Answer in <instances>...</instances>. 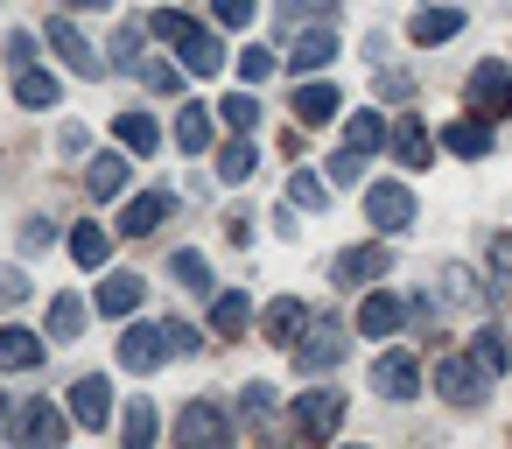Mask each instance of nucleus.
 <instances>
[{
	"label": "nucleus",
	"instance_id": "a878e982",
	"mask_svg": "<svg viewBox=\"0 0 512 449\" xmlns=\"http://www.w3.org/2000/svg\"><path fill=\"white\" fill-rule=\"evenodd\" d=\"M295 22H337V0H281V8H274V36H288Z\"/></svg>",
	"mask_w": 512,
	"mask_h": 449
},
{
	"label": "nucleus",
	"instance_id": "a19ab883",
	"mask_svg": "<svg viewBox=\"0 0 512 449\" xmlns=\"http://www.w3.org/2000/svg\"><path fill=\"white\" fill-rule=\"evenodd\" d=\"M484 260H491V281H498V295H512V239H491V246H484Z\"/></svg>",
	"mask_w": 512,
	"mask_h": 449
},
{
	"label": "nucleus",
	"instance_id": "aec40b11",
	"mask_svg": "<svg viewBox=\"0 0 512 449\" xmlns=\"http://www.w3.org/2000/svg\"><path fill=\"white\" fill-rule=\"evenodd\" d=\"M295 120H302V127H330V120H344L337 85H302V92H295Z\"/></svg>",
	"mask_w": 512,
	"mask_h": 449
},
{
	"label": "nucleus",
	"instance_id": "412c9836",
	"mask_svg": "<svg viewBox=\"0 0 512 449\" xmlns=\"http://www.w3.org/2000/svg\"><path fill=\"white\" fill-rule=\"evenodd\" d=\"M386 148H393V162H400V169H428V127H421L414 113H400V120H393V141H386Z\"/></svg>",
	"mask_w": 512,
	"mask_h": 449
},
{
	"label": "nucleus",
	"instance_id": "ddd939ff",
	"mask_svg": "<svg viewBox=\"0 0 512 449\" xmlns=\"http://www.w3.org/2000/svg\"><path fill=\"white\" fill-rule=\"evenodd\" d=\"M386 274V246H344L337 260H330V281L337 288H365V281H379Z\"/></svg>",
	"mask_w": 512,
	"mask_h": 449
},
{
	"label": "nucleus",
	"instance_id": "c756f323",
	"mask_svg": "<svg viewBox=\"0 0 512 449\" xmlns=\"http://www.w3.org/2000/svg\"><path fill=\"white\" fill-rule=\"evenodd\" d=\"M435 295H449L456 309H484V302H491V295L477 288V274H470V267H442V281H435Z\"/></svg>",
	"mask_w": 512,
	"mask_h": 449
},
{
	"label": "nucleus",
	"instance_id": "79ce46f5",
	"mask_svg": "<svg viewBox=\"0 0 512 449\" xmlns=\"http://www.w3.org/2000/svg\"><path fill=\"white\" fill-rule=\"evenodd\" d=\"M211 22L218 29H246L253 22V0H211Z\"/></svg>",
	"mask_w": 512,
	"mask_h": 449
},
{
	"label": "nucleus",
	"instance_id": "a18cd8bd",
	"mask_svg": "<svg viewBox=\"0 0 512 449\" xmlns=\"http://www.w3.org/2000/svg\"><path fill=\"white\" fill-rule=\"evenodd\" d=\"M141 78H148V92H183V71L176 64H141Z\"/></svg>",
	"mask_w": 512,
	"mask_h": 449
},
{
	"label": "nucleus",
	"instance_id": "e433bc0d",
	"mask_svg": "<svg viewBox=\"0 0 512 449\" xmlns=\"http://www.w3.org/2000/svg\"><path fill=\"white\" fill-rule=\"evenodd\" d=\"M470 351H477V365H484V372H505V365H512V344H505V330H498V323H484Z\"/></svg>",
	"mask_w": 512,
	"mask_h": 449
},
{
	"label": "nucleus",
	"instance_id": "5fc2aeb1",
	"mask_svg": "<svg viewBox=\"0 0 512 449\" xmlns=\"http://www.w3.org/2000/svg\"><path fill=\"white\" fill-rule=\"evenodd\" d=\"M344 449H365V442H344Z\"/></svg>",
	"mask_w": 512,
	"mask_h": 449
},
{
	"label": "nucleus",
	"instance_id": "cd10ccee",
	"mask_svg": "<svg viewBox=\"0 0 512 449\" xmlns=\"http://www.w3.org/2000/svg\"><path fill=\"white\" fill-rule=\"evenodd\" d=\"M57 92H64V85H57V71H36V64H29V71L15 78V99H22L29 113H43V106H57Z\"/></svg>",
	"mask_w": 512,
	"mask_h": 449
},
{
	"label": "nucleus",
	"instance_id": "2f4dec72",
	"mask_svg": "<svg viewBox=\"0 0 512 449\" xmlns=\"http://www.w3.org/2000/svg\"><path fill=\"white\" fill-rule=\"evenodd\" d=\"M176 148H183V155H204V148H211V106H183V120H176Z\"/></svg>",
	"mask_w": 512,
	"mask_h": 449
},
{
	"label": "nucleus",
	"instance_id": "c9c22d12",
	"mask_svg": "<svg viewBox=\"0 0 512 449\" xmlns=\"http://www.w3.org/2000/svg\"><path fill=\"white\" fill-rule=\"evenodd\" d=\"M78 330H85V302L78 295H57L50 302V344H71Z\"/></svg>",
	"mask_w": 512,
	"mask_h": 449
},
{
	"label": "nucleus",
	"instance_id": "f3484780",
	"mask_svg": "<svg viewBox=\"0 0 512 449\" xmlns=\"http://www.w3.org/2000/svg\"><path fill=\"white\" fill-rule=\"evenodd\" d=\"M43 337L36 330H22V323H0V365H8V372H36L43 365Z\"/></svg>",
	"mask_w": 512,
	"mask_h": 449
},
{
	"label": "nucleus",
	"instance_id": "5701e85b",
	"mask_svg": "<svg viewBox=\"0 0 512 449\" xmlns=\"http://www.w3.org/2000/svg\"><path fill=\"white\" fill-rule=\"evenodd\" d=\"M330 57H337V22H323V29H309V36H295V57H288V64H295V71H323Z\"/></svg>",
	"mask_w": 512,
	"mask_h": 449
},
{
	"label": "nucleus",
	"instance_id": "f257e3e1",
	"mask_svg": "<svg viewBox=\"0 0 512 449\" xmlns=\"http://www.w3.org/2000/svg\"><path fill=\"white\" fill-rule=\"evenodd\" d=\"M148 29L183 57V71H197V78L225 71V43H218V29H197V22H190V15H176V8H155V15H148Z\"/></svg>",
	"mask_w": 512,
	"mask_h": 449
},
{
	"label": "nucleus",
	"instance_id": "ea45409f",
	"mask_svg": "<svg viewBox=\"0 0 512 449\" xmlns=\"http://www.w3.org/2000/svg\"><path fill=\"white\" fill-rule=\"evenodd\" d=\"M218 113H225V127H232V134H253V127H260V106H253L246 92H232V99H225Z\"/></svg>",
	"mask_w": 512,
	"mask_h": 449
},
{
	"label": "nucleus",
	"instance_id": "4be33fe9",
	"mask_svg": "<svg viewBox=\"0 0 512 449\" xmlns=\"http://www.w3.org/2000/svg\"><path fill=\"white\" fill-rule=\"evenodd\" d=\"M127 169H134V162H127V155H92V169H85V190H92V197H106V204H113V197H127V183H134V176H127Z\"/></svg>",
	"mask_w": 512,
	"mask_h": 449
},
{
	"label": "nucleus",
	"instance_id": "4468645a",
	"mask_svg": "<svg viewBox=\"0 0 512 449\" xmlns=\"http://www.w3.org/2000/svg\"><path fill=\"white\" fill-rule=\"evenodd\" d=\"M141 295H148V281H141V274H106V281H99V295H92V309H99V316H134V309H141Z\"/></svg>",
	"mask_w": 512,
	"mask_h": 449
},
{
	"label": "nucleus",
	"instance_id": "20e7f679",
	"mask_svg": "<svg viewBox=\"0 0 512 449\" xmlns=\"http://www.w3.org/2000/svg\"><path fill=\"white\" fill-rule=\"evenodd\" d=\"M176 442L183 449H232V414L218 400H190L176 414Z\"/></svg>",
	"mask_w": 512,
	"mask_h": 449
},
{
	"label": "nucleus",
	"instance_id": "0eeeda50",
	"mask_svg": "<svg viewBox=\"0 0 512 449\" xmlns=\"http://www.w3.org/2000/svg\"><path fill=\"white\" fill-rule=\"evenodd\" d=\"M470 113H484V120H505L512 113V71L498 57L470 71Z\"/></svg>",
	"mask_w": 512,
	"mask_h": 449
},
{
	"label": "nucleus",
	"instance_id": "8fccbe9b",
	"mask_svg": "<svg viewBox=\"0 0 512 449\" xmlns=\"http://www.w3.org/2000/svg\"><path fill=\"white\" fill-rule=\"evenodd\" d=\"M8 64H15V71H29V64H36V36H29V29H22V36H8Z\"/></svg>",
	"mask_w": 512,
	"mask_h": 449
},
{
	"label": "nucleus",
	"instance_id": "864d4df0",
	"mask_svg": "<svg viewBox=\"0 0 512 449\" xmlns=\"http://www.w3.org/2000/svg\"><path fill=\"white\" fill-rule=\"evenodd\" d=\"M64 8H71V15H106L113 0H64Z\"/></svg>",
	"mask_w": 512,
	"mask_h": 449
},
{
	"label": "nucleus",
	"instance_id": "1a4fd4ad",
	"mask_svg": "<svg viewBox=\"0 0 512 449\" xmlns=\"http://www.w3.org/2000/svg\"><path fill=\"white\" fill-rule=\"evenodd\" d=\"M365 211H372L379 232H407V225H414V190H407V183H372V190H365Z\"/></svg>",
	"mask_w": 512,
	"mask_h": 449
},
{
	"label": "nucleus",
	"instance_id": "c85d7f7f",
	"mask_svg": "<svg viewBox=\"0 0 512 449\" xmlns=\"http://www.w3.org/2000/svg\"><path fill=\"white\" fill-rule=\"evenodd\" d=\"M253 169H260V148H253V141H246V134H239V141H225V148H218V183H246V176H253Z\"/></svg>",
	"mask_w": 512,
	"mask_h": 449
},
{
	"label": "nucleus",
	"instance_id": "72a5a7b5",
	"mask_svg": "<svg viewBox=\"0 0 512 449\" xmlns=\"http://www.w3.org/2000/svg\"><path fill=\"white\" fill-rule=\"evenodd\" d=\"M120 141H127L134 155H155V148H162V127H155V113H120Z\"/></svg>",
	"mask_w": 512,
	"mask_h": 449
},
{
	"label": "nucleus",
	"instance_id": "f8f14e48",
	"mask_svg": "<svg viewBox=\"0 0 512 449\" xmlns=\"http://www.w3.org/2000/svg\"><path fill=\"white\" fill-rule=\"evenodd\" d=\"M295 421H302V435L330 442V428L344 421V393H337V386H316V393H302V400H295Z\"/></svg>",
	"mask_w": 512,
	"mask_h": 449
},
{
	"label": "nucleus",
	"instance_id": "9b49d317",
	"mask_svg": "<svg viewBox=\"0 0 512 449\" xmlns=\"http://www.w3.org/2000/svg\"><path fill=\"white\" fill-rule=\"evenodd\" d=\"M106 414H113V379L106 372H85L71 386V421L78 428H106Z\"/></svg>",
	"mask_w": 512,
	"mask_h": 449
},
{
	"label": "nucleus",
	"instance_id": "603ef678",
	"mask_svg": "<svg viewBox=\"0 0 512 449\" xmlns=\"http://www.w3.org/2000/svg\"><path fill=\"white\" fill-rule=\"evenodd\" d=\"M57 148H64V155H85V148H92V134H85V127H64V134H57Z\"/></svg>",
	"mask_w": 512,
	"mask_h": 449
},
{
	"label": "nucleus",
	"instance_id": "4c0bfd02",
	"mask_svg": "<svg viewBox=\"0 0 512 449\" xmlns=\"http://www.w3.org/2000/svg\"><path fill=\"white\" fill-rule=\"evenodd\" d=\"M288 197H295L302 211H316V204H330V176H316V169H295V183H288Z\"/></svg>",
	"mask_w": 512,
	"mask_h": 449
},
{
	"label": "nucleus",
	"instance_id": "6e6552de",
	"mask_svg": "<svg viewBox=\"0 0 512 449\" xmlns=\"http://www.w3.org/2000/svg\"><path fill=\"white\" fill-rule=\"evenodd\" d=\"M372 393H379V400H414V393H421V365H414V351H379V365H372Z\"/></svg>",
	"mask_w": 512,
	"mask_h": 449
},
{
	"label": "nucleus",
	"instance_id": "2eb2a0df",
	"mask_svg": "<svg viewBox=\"0 0 512 449\" xmlns=\"http://www.w3.org/2000/svg\"><path fill=\"white\" fill-rule=\"evenodd\" d=\"M260 330H267V344H302L309 309H302L295 295H281V302H267V309H260Z\"/></svg>",
	"mask_w": 512,
	"mask_h": 449
},
{
	"label": "nucleus",
	"instance_id": "423d86ee",
	"mask_svg": "<svg viewBox=\"0 0 512 449\" xmlns=\"http://www.w3.org/2000/svg\"><path fill=\"white\" fill-rule=\"evenodd\" d=\"M64 435H71V414L50 400H29L15 414V449H64Z\"/></svg>",
	"mask_w": 512,
	"mask_h": 449
},
{
	"label": "nucleus",
	"instance_id": "09e8293b",
	"mask_svg": "<svg viewBox=\"0 0 512 449\" xmlns=\"http://www.w3.org/2000/svg\"><path fill=\"white\" fill-rule=\"evenodd\" d=\"M50 239H57V225H50V218H29V225H22V253H43Z\"/></svg>",
	"mask_w": 512,
	"mask_h": 449
},
{
	"label": "nucleus",
	"instance_id": "bb28decb",
	"mask_svg": "<svg viewBox=\"0 0 512 449\" xmlns=\"http://www.w3.org/2000/svg\"><path fill=\"white\" fill-rule=\"evenodd\" d=\"M456 29H463V8H421L407 36H414V43H449Z\"/></svg>",
	"mask_w": 512,
	"mask_h": 449
},
{
	"label": "nucleus",
	"instance_id": "9d476101",
	"mask_svg": "<svg viewBox=\"0 0 512 449\" xmlns=\"http://www.w3.org/2000/svg\"><path fill=\"white\" fill-rule=\"evenodd\" d=\"M43 36H50V50H57L78 78H99V50L78 36V22H71V15H50V29H43Z\"/></svg>",
	"mask_w": 512,
	"mask_h": 449
},
{
	"label": "nucleus",
	"instance_id": "7c9ffc66",
	"mask_svg": "<svg viewBox=\"0 0 512 449\" xmlns=\"http://www.w3.org/2000/svg\"><path fill=\"white\" fill-rule=\"evenodd\" d=\"M246 323H253V302H246L239 288H225V295L211 302V330H218V337H239Z\"/></svg>",
	"mask_w": 512,
	"mask_h": 449
},
{
	"label": "nucleus",
	"instance_id": "b1692460",
	"mask_svg": "<svg viewBox=\"0 0 512 449\" xmlns=\"http://www.w3.org/2000/svg\"><path fill=\"white\" fill-rule=\"evenodd\" d=\"M386 141H393L386 113H351V120H344V148H351V155H372V148H386Z\"/></svg>",
	"mask_w": 512,
	"mask_h": 449
},
{
	"label": "nucleus",
	"instance_id": "de8ad7c7",
	"mask_svg": "<svg viewBox=\"0 0 512 449\" xmlns=\"http://www.w3.org/2000/svg\"><path fill=\"white\" fill-rule=\"evenodd\" d=\"M134 43H141V29H120V36H113V57H106V64H113V71H134Z\"/></svg>",
	"mask_w": 512,
	"mask_h": 449
},
{
	"label": "nucleus",
	"instance_id": "37998d69",
	"mask_svg": "<svg viewBox=\"0 0 512 449\" xmlns=\"http://www.w3.org/2000/svg\"><path fill=\"white\" fill-rule=\"evenodd\" d=\"M239 78H246V85H267V78H274V50H246V57H239Z\"/></svg>",
	"mask_w": 512,
	"mask_h": 449
},
{
	"label": "nucleus",
	"instance_id": "49530a36",
	"mask_svg": "<svg viewBox=\"0 0 512 449\" xmlns=\"http://www.w3.org/2000/svg\"><path fill=\"white\" fill-rule=\"evenodd\" d=\"M358 176H365V155H351V148H344V155L330 162V190H344V183H358Z\"/></svg>",
	"mask_w": 512,
	"mask_h": 449
},
{
	"label": "nucleus",
	"instance_id": "f704fd0d",
	"mask_svg": "<svg viewBox=\"0 0 512 449\" xmlns=\"http://www.w3.org/2000/svg\"><path fill=\"white\" fill-rule=\"evenodd\" d=\"M169 274H176L183 288H197V295H211V288H218V281H211V260H204L197 246H183V253L169 260Z\"/></svg>",
	"mask_w": 512,
	"mask_h": 449
},
{
	"label": "nucleus",
	"instance_id": "58836bf2",
	"mask_svg": "<svg viewBox=\"0 0 512 449\" xmlns=\"http://www.w3.org/2000/svg\"><path fill=\"white\" fill-rule=\"evenodd\" d=\"M239 407H246V421H253V428H274V386H267V379H253Z\"/></svg>",
	"mask_w": 512,
	"mask_h": 449
},
{
	"label": "nucleus",
	"instance_id": "393cba45",
	"mask_svg": "<svg viewBox=\"0 0 512 449\" xmlns=\"http://www.w3.org/2000/svg\"><path fill=\"white\" fill-rule=\"evenodd\" d=\"M120 442H127V449H155V400H148V393H134V400H127Z\"/></svg>",
	"mask_w": 512,
	"mask_h": 449
},
{
	"label": "nucleus",
	"instance_id": "3c124183",
	"mask_svg": "<svg viewBox=\"0 0 512 449\" xmlns=\"http://www.w3.org/2000/svg\"><path fill=\"white\" fill-rule=\"evenodd\" d=\"M407 92H414L407 71H379V99H407Z\"/></svg>",
	"mask_w": 512,
	"mask_h": 449
},
{
	"label": "nucleus",
	"instance_id": "f03ea898",
	"mask_svg": "<svg viewBox=\"0 0 512 449\" xmlns=\"http://www.w3.org/2000/svg\"><path fill=\"white\" fill-rule=\"evenodd\" d=\"M197 351V330L190 323H134L127 337H120V365L127 372H155V365H169V358H190Z\"/></svg>",
	"mask_w": 512,
	"mask_h": 449
},
{
	"label": "nucleus",
	"instance_id": "a211bd4d",
	"mask_svg": "<svg viewBox=\"0 0 512 449\" xmlns=\"http://www.w3.org/2000/svg\"><path fill=\"white\" fill-rule=\"evenodd\" d=\"M442 148H449V155H463V162L491 155V120H484V113H470V120H449V127H442Z\"/></svg>",
	"mask_w": 512,
	"mask_h": 449
},
{
	"label": "nucleus",
	"instance_id": "dca6fc26",
	"mask_svg": "<svg viewBox=\"0 0 512 449\" xmlns=\"http://www.w3.org/2000/svg\"><path fill=\"white\" fill-rule=\"evenodd\" d=\"M358 330H365V337H400V330H407V302H400V295H386V288H379V295H365Z\"/></svg>",
	"mask_w": 512,
	"mask_h": 449
},
{
	"label": "nucleus",
	"instance_id": "6ab92c4d",
	"mask_svg": "<svg viewBox=\"0 0 512 449\" xmlns=\"http://www.w3.org/2000/svg\"><path fill=\"white\" fill-rule=\"evenodd\" d=\"M169 211H176V197H169V190H148V197H134V204L120 211V232H127V239H148Z\"/></svg>",
	"mask_w": 512,
	"mask_h": 449
},
{
	"label": "nucleus",
	"instance_id": "473e14b6",
	"mask_svg": "<svg viewBox=\"0 0 512 449\" xmlns=\"http://www.w3.org/2000/svg\"><path fill=\"white\" fill-rule=\"evenodd\" d=\"M106 253H113V232L106 225H78L71 232V260L78 267H106Z\"/></svg>",
	"mask_w": 512,
	"mask_h": 449
},
{
	"label": "nucleus",
	"instance_id": "7ed1b4c3",
	"mask_svg": "<svg viewBox=\"0 0 512 449\" xmlns=\"http://www.w3.org/2000/svg\"><path fill=\"white\" fill-rule=\"evenodd\" d=\"M344 351H351V337H344V323L337 316H323V323H309L302 330V344H295V372H337L344 365Z\"/></svg>",
	"mask_w": 512,
	"mask_h": 449
},
{
	"label": "nucleus",
	"instance_id": "c03bdc74",
	"mask_svg": "<svg viewBox=\"0 0 512 449\" xmlns=\"http://www.w3.org/2000/svg\"><path fill=\"white\" fill-rule=\"evenodd\" d=\"M15 302H29V274L22 267H0V309H15Z\"/></svg>",
	"mask_w": 512,
	"mask_h": 449
},
{
	"label": "nucleus",
	"instance_id": "39448f33",
	"mask_svg": "<svg viewBox=\"0 0 512 449\" xmlns=\"http://www.w3.org/2000/svg\"><path fill=\"white\" fill-rule=\"evenodd\" d=\"M435 386H442V400L477 407V400H484V386H491V372L477 365V351H449V358L435 365Z\"/></svg>",
	"mask_w": 512,
	"mask_h": 449
}]
</instances>
